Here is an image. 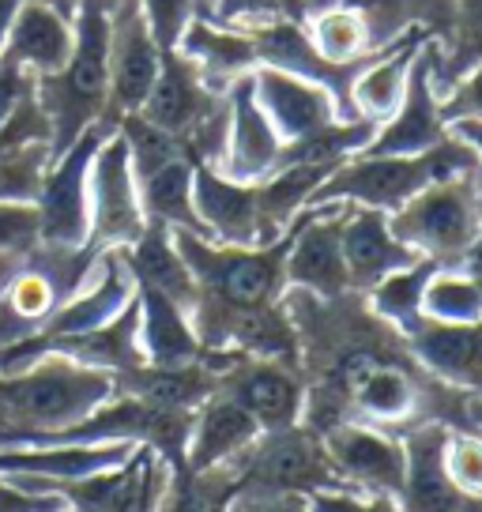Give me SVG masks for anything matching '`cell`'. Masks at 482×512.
Returning a JSON list of instances; mask_svg holds the SVG:
<instances>
[{"label":"cell","mask_w":482,"mask_h":512,"mask_svg":"<svg viewBox=\"0 0 482 512\" xmlns=\"http://www.w3.org/2000/svg\"><path fill=\"white\" fill-rule=\"evenodd\" d=\"M411 61H415V49L403 46L396 57L370 64L358 72V80L347 91L351 113L358 121H373V125H385L392 113L400 110L403 91H407V76H411Z\"/></svg>","instance_id":"cell-28"},{"label":"cell","mask_w":482,"mask_h":512,"mask_svg":"<svg viewBox=\"0 0 482 512\" xmlns=\"http://www.w3.org/2000/svg\"><path fill=\"white\" fill-rule=\"evenodd\" d=\"M65 509V501L53 494H27L0 475V512H57Z\"/></svg>","instance_id":"cell-43"},{"label":"cell","mask_w":482,"mask_h":512,"mask_svg":"<svg viewBox=\"0 0 482 512\" xmlns=\"http://www.w3.org/2000/svg\"><path fill=\"white\" fill-rule=\"evenodd\" d=\"M422 317L437 324H471L482 320V279L467 272L437 268L422 290Z\"/></svg>","instance_id":"cell-31"},{"label":"cell","mask_w":482,"mask_h":512,"mask_svg":"<svg viewBox=\"0 0 482 512\" xmlns=\"http://www.w3.org/2000/svg\"><path fill=\"white\" fill-rule=\"evenodd\" d=\"M313 49L324 61L332 64H358L362 49L370 46V27L362 12L354 8H328L313 16V34H309Z\"/></svg>","instance_id":"cell-32"},{"label":"cell","mask_w":482,"mask_h":512,"mask_svg":"<svg viewBox=\"0 0 482 512\" xmlns=\"http://www.w3.org/2000/svg\"><path fill=\"white\" fill-rule=\"evenodd\" d=\"M215 392L241 403L260 426V433L298 426L302 407H306V384L294 377L287 362L249 358V354H238V362L219 373Z\"/></svg>","instance_id":"cell-10"},{"label":"cell","mask_w":482,"mask_h":512,"mask_svg":"<svg viewBox=\"0 0 482 512\" xmlns=\"http://www.w3.org/2000/svg\"><path fill=\"white\" fill-rule=\"evenodd\" d=\"M91 234L87 249L106 253V249H129L140 241L147 230L144 208H140V189L132 177L129 147L121 140V132L113 128L102 140L91 162Z\"/></svg>","instance_id":"cell-7"},{"label":"cell","mask_w":482,"mask_h":512,"mask_svg":"<svg viewBox=\"0 0 482 512\" xmlns=\"http://www.w3.org/2000/svg\"><path fill=\"white\" fill-rule=\"evenodd\" d=\"M434 76H437V53H430V49L415 53L400 110L392 113L385 125H377V136L358 155H373V159L422 155V151H430V147H437L449 136L441 113H437Z\"/></svg>","instance_id":"cell-12"},{"label":"cell","mask_w":482,"mask_h":512,"mask_svg":"<svg viewBox=\"0 0 482 512\" xmlns=\"http://www.w3.org/2000/svg\"><path fill=\"white\" fill-rule=\"evenodd\" d=\"M234 490H238V460L211 467V471L181 467L166 475V486L151 512H208L215 501H226Z\"/></svg>","instance_id":"cell-29"},{"label":"cell","mask_w":482,"mask_h":512,"mask_svg":"<svg viewBox=\"0 0 482 512\" xmlns=\"http://www.w3.org/2000/svg\"><path fill=\"white\" fill-rule=\"evenodd\" d=\"M275 12H287V0H211V23L219 27H253Z\"/></svg>","instance_id":"cell-39"},{"label":"cell","mask_w":482,"mask_h":512,"mask_svg":"<svg viewBox=\"0 0 482 512\" xmlns=\"http://www.w3.org/2000/svg\"><path fill=\"white\" fill-rule=\"evenodd\" d=\"M110 132V125L87 128L76 144L49 162L38 200H34L38 245H46V249H87V234H91V192H87L91 162H95V151Z\"/></svg>","instance_id":"cell-6"},{"label":"cell","mask_w":482,"mask_h":512,"mask_svg":"<svg viewBox=\"0 0 482 512\" xmlns=\"http://www.w3.org/2000/svg\"><path fill=\"white\" fill-rule=\"evenodd\" d=\"M140 445H23L0 448V475L4 479H42V482H72L98 471H113L129 460Z\"/></svg>","instance_id":"cell-20"},{"label":"cell","mask_w":482,"mask_h":512,"mask_svg":"<svg viewBox=\"0 0 482 512\" xmlns=\"http://www.w3.org/2000/svg\"><path fill=\"white\" fill-rule=\"evenodd\" d=\"M27 0H0V53H4V42H8V31H12V23H16L19 8H23Z\"/></svg>","instance_id":"cell-45"},{"label":"cell","mask_w":482,"mask_h":512,"mask_svg":"<svg viewBox=\"0 0 482 512\" xmlns=\"http://www.w3.org/2000/svg\"><path fill=\"white\" fill-rule=\"evenodd\" d=\"M136 8L162 53H174L185 27L196 19V0H136Z\"/></svg>","instance_id":"cell-36"},{"label":"cell","mask_w":482,"mask_h":512,"mask_svg":"<svg viewBox=\"0 0 482 512\" xmlns=\"http://www.w3.org/2000/svg\"><path fill=\"white\" fill-rule=\"evenodd\" d=\"M313 512H400L392 497H373V494H347V490H321L309 497Z\"/></svg>","instance_id":"cell-40"},{"label":"cell","mask_w":482,"mask_h":512,"mask_svg":"<svg viewBox=\"0 0 482 512\" xmlns=\"http://www.w3.org/2000/svg\"><path fill=\"white\" fill-rule=\"evenodd\" d=\"M159 64L162 49L147 31L136 0H121L117 12H110V95H106L102 125L117 128L121 117L140 113L159 80Z\"/></svg>","instance_id":"cell-9"},{"label":"cell","mask_w":482,"mask_h":512,"mask_svg":"<svg viewBox=\"0 0 482 512\" xmlns=\"http://www.w3.org/2000/svg\"><path fill=\"white\" fill-rule=\"evenodd\" d=\"M437 113H441L445 128L452 121H482V64L456 83V91L445 102H437Z\"/></svg>","instance_id":"cell-38"},{"label":"cell","mask_w":482,"mask_h":512,"mask_svg":"<svg viewBox=\"0 0 482 512\" xmlns=\"http://www.w3.org/2000/svg\"><path fill=\"white\" fill-rule=\"evenodd\" d=\"M193 170V159H174L170 166L155 170V174L140 177L136 181L140 208H144L147 223L170 226V230H189V234L208 241V230H204L193 204Z\"/></svg>","instance_id":"cell-27"},{"label":"cell","mask_w":482,"mask_h":512,"mask_svg":"<svg viewBox=\"0 0 482 512\" xmlns=\"http://www.w3.org/2000/svg\"><path fill=\"white\" fill-rule=\"evenodd\" d=\"M226 512H313L302 494H260V490H234Z\"/></svg>","instance_id":"cell-41"},{"label":"cell","mask_w":482,"mask_h":512,"mask_svg":"<svg viewBox=\"0 0 482 512\" xmlns=\"http://www.w3.org/2000/svg\"><path fill=\"white\" fill-rule=\"evenodd\" d=\"M34 91V76H27L16 64L0 61V128L8 125V117L19 110V102Z\"/></svg>","instance_id":"cell-42"},{"label":"cell","mask_w":482,"mask_h":512,"mask_svg":"<svg viewBox=\"0 0 482 512\" xmlns=\"http://www.w3.org/2000/svg\"><path fill=\"white\" fill-rule=\"evenodd\" d=\"M177 53L189 57V61L200 68L204 83H219V80H238L249 72V64H257V53H253V42L245 31H230V27H219V23H208V19H193L181 42H177Z\"/></svg>","instance_id":"cell-26"},{"label":"cell","mask_w":482,"mask_h":512,"mask_svg":"<svg viewBox=\"0 0 482 512\" xmlns=\"http://www.w3.org/2000/svg\"><path fill=\"white\" fill-rule=\"evenodd\" d=\"M294 230H298V219L287 226V234L279 241L257 245V249L215 245L189 230H174V245L193 272L200 298L234 305V309H257V305H275L279 290L287 283V253Z\"/></svg>","instance_id":"cell-3"},{"label":"cell","mask_w":482,"mask_h":512,"mask_svg":"<svg viewBox=\"0 0 482 512\" xmlns=\"http://www.w3.org/2000/svg\"><path fill=\"white\" fill-rule=\"evenodd\" d=\"M445 437H449L445 422H422L400 437L407 452V475L396 497L400 512H482V497L456 490L445 475V464H441Z\"/></svg>","instance_id":"cell-16"},{"label":"cell","mask_w":482,"mask_h":512,"mask_svg":"<svg viewBox=\"0 0 482 512\" xmlns=\"http://www.w3.org/2000/svg\"><path fill=\"white\" fill-rule=\"evenodd\" d=\"M388 230L411 245L418 256L437 264L467 256L482 238V208L475 177H456L411 196L400 211L388 215Z\"/></svg>","instance_id":"cell-4"},{"label":"cell","mask_w":482,"mask_h":512,"mask_svg":"<svg viewBox=\"0 0 482 512\" xmlns=\"http://www.w3.org/2000/svg\"><path fill=\"white\" fill-rule=\"evenodd\" d=\"M72 46H76V19L61 16L46 0H27L8 31L0 61L16 64L27 76L42 80L65 68Z\"/></svg>","instance_id":"cell-19"},{"label":"cell","mask_w":482,"mask_h":512,"mask_svg":"<svg viewBox=\"0 0 482 512\" xmlns=\"http://www.w3.org/2000/svg\"><path fill=\"white\" fill-rule=\"evenodd\" d=\"M49 162H53L49 144H31L4 155L0 159V204H34Z\"/></svg>","instance_id":"cell-34"},{"label":"cell","mask_w":482,"mask_h":512,"mask_svg":"<svg viewBox=\"0 0 482 512\" xmlns=\"http://www.w3.org/2000/svg\"><path fill=\"white\" fill-rule=\"evenodd\" d=\"M347 219V204H321L298 215V230L287 253V283L309 290L317 298H343L351 290V275L343 264L339 230Z\"/></svg>","instance_id":"cell-11"},{"label":"cell","mask_w":482,"mask_h":512,"mask_svg":"<svg viewBox=\"0 0 482 512\" xmlns=\"http://www.w3.org/2000/svg\"><path fill=\"white\" fill-rule=\"evenodd\" d=\"M215 373L204 362L196 366H177V369H159V366H136L129 373L113 377V392L121 396H136L166 411H196L200 403L215 392Z\"/></svg>","instance_id":"cell-25"},{"label":"cell","mask_w":482,"mask_h":512,"mask_svg":"<svg viewBox=\"0 0 482 512\" xmlns=\"http://www.w3.org/2000/svg\"><path fill=\"white\" fill-rule=\"evenodd\" d=\"M257 437H260V426L241 403H234L223 392H211L193 415L189 448H185V467L189 471H211V467L219 464H230Z\"/></svg>","instance_id":"cell-22"},{"label":"cell","mask_w":482,"mask_h":512,"mask_svg":"<svg viewBox=\"0 0 482 512\" xmlns=\"http://www.w3.org/2000/svg\"><path fill=\"white\" fill-rule=\"evenodd\" d=\"M38 249L34 204H0V256H27Z\"/></svg>","instance_id":"cell-37"},{"label":"cell","mask_w":482,"mask_h":512,"mask_svg":"<svg viewBox=\"0 0 482 512\" xmlns=\"http://www.w3.org/2000/svg\"><path fill=\"white\" fill-rule=\"evenodd\" d=\"M441 264L422 256L418 264L403 268V272H392L388 279H381L373 287V309L385 320H392L403 336H411L418 324H422V290H426V279L437 272Z\"/></svg>","instance_id":"cell-30"},{"label":"cell","mask_w":482,"mask_h":512,"mask_svg":"<svg viewBox=\"0 0 482 512\" xmlns=\"http://www.w3.org/2000/svg\"><path fill=\"white\" fill-rule=\"evenodd\" d=\"M238 490L313 497L321 490H347V486H343L328 452H324L321 433H313L309 426L298 422L287 430L260 433L257 441L241 452Z\"/></svg>","instance_id":"cell-5"},{"label":"cell","mask_w":482,"mask_h":512,"mask_svg":"<svg viewBox=\"0 0 482 512\" xmlns=\"http://www.w3.org/2000/svg\"><path fill=\"white\" fill-rule=\"evenodd\" d=\"M328 8H343V0H302V12H328Z\"/></svg>","instance_id":"cell-47"},{"label":"cell","mask_w":482,"mask_h":512,"mask_svg":"<svg viewBox=\"0 0 482 512\" xmlns=\"http://www.w3.org/2000/svg\"><path fill=\"white\" fill-rule=\"evenodd\" d=\"M196 4H211V0H196Z\"/></svg>","instance_id":"cell-52"},{"label":"cell","mask_w":482,"mask_h":512,"mask_svg":"<svg viewBox=\"0 0 482 512\" xmlns=\"http://www.w3.org/2000/svg\"><path fill=\"white\" fill-rule=\"evenodd\" d=\"M475 411H479V415H475V426H482V400L475 403Z\"/></svg>","instance_id":"cell-51"},{"label":"cell","mask_w":482,"mask_h":512,"mask_svg":"<svg viewBox=\"0 0 482 512\" xmlns=\"http://www.w3.org/2000/svg\"><path fill=\"white\" fill-rule=\"evenodd\" d=\"M452 136H460L464 144L475 147V155L482 159V121H452Z\"/></svg>","instance_id":"cell-44"},{"label":"cell","mask_w":482,"mask_h":512,"mask_svg":"<svg viewBox=\"0 0 482 512\" xmlns=\"http://www.w3.org/2000/svg\"><path fill=\"white\" fill-rule=\"evenodd\" d=\"M117 132H121V140L129 147L132 177H136V181L162 170V166H170L174 159H189V151H185V144H181L177 136H170V132H162L159 125L144 121L140 113L121 117V121H117Z\"/></svg>","instance_id":"cell-33"},{"label":"cell","mask_w":482,"mask_h":512,"mask_svg":"<svg viewBox=\"0 0 482 512\" xmlns=\"http://www.w3.org/2000/svg\"><path fill=\"white\" fill-rule=\"evenodd\" d=\"M110 95V16L95 4L76 12V46L61 72L34 80V102L49 121L53 159L68 151L87 128L102 125Z\"/></svg>","instance_id":"cell-2"},{"label":"cell","mask_w":482,"mask_h":512,"mask_svg":"<svg viewBox=\"0 0 482 512\" xmlns=\"http://www.w3.org/2000/svg\"><path fill=\"white\" fill-rule=\"evenodd\" d=\"M46 4H53V8L68 19H76V12H80V0H46Z\"/></svg>","instance_id":"cell-48"},{"label":"cell","mask_w":482,"mask_h":512,"mask_svg":"<svg viewBox=\"0 0 482 512\" xmlns=\"http://www.w3.org/2000/svg\"><path fill=\"white\" fill-rule=\"evenodd\" d=\"M253 91L264 117L272 121V128L279 132L283 144L306 140L317 132H328L332 125H339V102L336 95L313 80H302L294 72H279V68H257L253 72Z\"/></svg>","instance_id":"cell-15"},{"label":"cell","mask_w":482,"mask_h":512,"mask_svg":"<svg viewBox=\"0 0 482 512\" xmlns=\"http://www.w3.org/2000/svg\"><path fill=\"white\" fill-rule=\"evenodd\" d=\"M287 12H302V0H287Z\"/></svg>","instance_id":"cell-49"},{"label":"cell","mask_w":482,"mask_h":512,"mask_svg":"<svg viewBox=\"0 0 482 512\" xmlns=\"http://www.w3.org/2000/svg\"><path fill=\"white\" fill-rule=\"evenodd\" d=\"M19 260H23V256H0V290L8 287V279H12V275H16Z\"/></svg>","instance_id":"cell-46"},{"label":"cell","mask_w":482,"mask_h":512,"mask_svg":"<svg viewBox=\"0 0 482 512\" xmlns=\"http://www.w3.org/2000/svg\"><path fill=\"white\" fill-rule=\"evenodd\" d=\"M136 305H140V351L147 366L177 369L196 366L204 358L193 317L181 305L147 287H136Z\"/></svg>","instance_id":"cell-23"},{"label":"cell","mask_w":482,"mask_h":512,"mask_svg":"<svg viewBox=\"0 0 482 512\" xmlns=\"http://www.w3.org/2000/svg\"><path fill=\"white\" fill-rule=\"evenodd\" d=\"M223 110L226 106H219L215 91L204 83L200 68L189 57H181L177 49L174 53H162L159 80L151 87L147 102L140 106L144 121H151L162 132L177 136L181 144H189L196 132L208 125V121H215Z\"/></svg>","instance_id":"cell-14"},{"label":"cell","mask_w":482,"mask_h":512,"mask_svg":"<svg viewBox=\"0 0 482 512\" xmlns=\"http://www.w3.org/2000/svg\"><path fill=\"white\" fill-rule=\"evenodd\" d=\"M57 512H72V509H57Z\"/></svg>","instance_id":"cell-53"},{"label":"cell","mask_w":482,"mask_h":512,"mask_svg":"<svg viewBox=\"0 0 482 512\" xmlns=\"http://www.w3.org/2000/svg\"><path fill=\"white\" fill-rule=\"evenodd\" d=\"M283 140L264 117L253 91V72H245L230 83V102H226V147L219 159V174L241 185H257L275 174Z\"/></svg>","instance_id":"cell-13"},{"label":"cell","mask_w":482,"mask_h":512,"mask_svg":"<svg viewBox=\"0 0 482 512\" xmlns=\"http://www.w3.org/2000/svg\"><path fill=\"white\" fill-rule=\"evenodd\" d=\"M113 396V373L42 354L19 373L0 377V448L31 445L87 418Z\"/></svg>","instance_id":"cell-1"},{"label":"cell","mask_w":482,"mask_h":512,"mask_svg":"<svg viewBox=\"0 0 482 512\" xmlns=\"http://www.w3.org/2000/svg\"><path fill=\"white\" fill-rule=\"evenodd\" d=\"M411 351L434 377L482 400V320L471 324H437L426 320L411 332Z\"/></svg>","instance_id":"cell-21"},{"label":"cell","mask_w":482,"mask_h":512,"mask_svg":"<svg viewBox=\"0 0 482 512\" xmlns=\"http://www.w3.org/2000/svg\"><path fill=\"white\" fill-rule=\"evenodd\" d=\"M441 464H445V475L456 490L482 497V426H464V430L449 426Z\"/></svg>","instance_id":"cell-35"},{"label":"cell","mask_w":482,"mask_h":512,"mask_svg":"<svg viewBox=\"0 0 482 512\" xmlns=\"http://www.w3.org/2000/svg\"><path fill=\"white\" fill-rule=\"evenodd\" d=\"M321 441L336 475L351 494L392 497V501L400 497L403 475H407V452L400 437L362 426V422H339L321 433Z\"/></svg>","instance_id":"cell-8"},{"label":"cell","mask_w":482,"mask_h":512,"mask_svg":"<svg viewBox=\"0 0 482 512\" xmlns=\"http://www.w3.org/2000/svg\"><path fill=\"white\" fill-rule=\"evenodd\" d=\"M193 204L204 230H208V241L238 245V249H257L260 245L257 185L230 181L215 166H196Z\"/></svg>","instance_id":"cell-18"},{"label":"cell","mask_w":482,"mask_h":512,"mask_svg":"<svg viewBox=\"0 0 482 512\" xmlns=\"http://www.w3.org/2000/svg\"><path fill=\"white\" fill-rule=\"evenodd\" d=\"M339 245H343V264L351 275V287L373 290L381 279L392 272H403L418 264L422 256L403 245L392 230H388V215L373 208H347L343 230H339Z\"/></svg>","instance_id":"cell-17"},{"label":"cell","mask_w":482,"mask_h":512,"mask_svg":"<svg viewBox=\"0 0 482 512\" xmlns=\"http://www.w3.org/2000/svg\"><path fill=\"white\" fill-rule=\"evenodd\" d=\"M125 264H129L136 287L159 290L170 302H177L185 313H193L196 298H200V287H196L189 264L181 260L174 245V230L159 223H147V230L140 234L136 245L121 249Z\"/></svg>","instance_id":"cell-24"},{"label":"cell","mask_w":482,"mask_h":512,"mask_svg":"<svg viewBox=\"0 0 482 512\" xmlns=\"http://www.w3.org/2000/svg\"><path fill=\"white\" fill-rule=\"evenodd\" d=\"M226 501H230V497H226ZM226 501H215V505H211L208 512H226Z\"/></svg>","instance_id":"cell-50"}]
</instances>
